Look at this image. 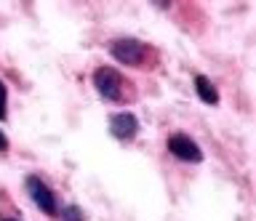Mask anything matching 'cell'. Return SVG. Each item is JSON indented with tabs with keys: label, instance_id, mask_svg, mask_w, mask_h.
I'll use <instances>...</instances> for the list:
<instances>
[{
	"label": "cell",
	"instance_id": "obj_1",
	"mask_svg": "<svg viewBox=\"0 0 256 221\" xmlns=\"http://www.w3.org/2000/svg\"><path fill=\"white\" fill-rule=\"evenodd\" d=\"M94 88L107 101H126V77L115 67H99L94 72Z\"/></svg>",
	"mask_w": 256,
	"mask_h": 221
},
{
	"label": "cell",
	"instance_id": "obj_2",
	"mask_svg": "<svg viewBox=\"0 0 256 221\" xmlns=\"http://www.w3.org/2000/svg\"><path fill=\"white\" fill-rule=\"evenodd\" d=\"M110 53H112V59L126 67H144V61H147V45L142 40H136V37H118V40H112Z\"/></svg>",
	"mask_w": 256,
	"mask_h": 221
},
{
	"label": "cell",
	"instance_id": "obj_3",
	"mask_svg": "<svg viewBox=\"0 0 256 221\" xmlns=\"http://www.w3.org/2000/svg\"><path fill=\"white\" fill-rule=\"evenodd\" d=\"M24 187H27V195H30V200L35 203L38 211H43L46 216H59V203H56V195L51 192V187H48L43 179H40V176H27Z\"/></svg>",
	"mask_w": 256,
	"mask_h": 221
},
{
	"label": "cell",
	"instance_id": "obj_4",
	"mask_svg": "<svg viewBox=\"0 0 256 221\" xmlns=\"http://www.w3.org/2000/svg\"><path fill=\"white\" fill-rule=\"evenodd\" d=\"M168 152L174 157H179V160H184V163H200L203 160V149H200L187 133H174V136H168Z\"/></svg>",
	"mask_w": 256,
	"mask_h": 221
},
{
	"label": "cell",
	"instance_id": "obj_5",
	"mask_svg": "<svg viewBox=\"0 0 256 221\" xmlns=\"http://www.w3.org/2000/svg\"><path fill=\"white\" fill-rule=\"evenodd\" d=\"M110 133L118 141H134L139 133V120L134 112H118L110 117Z\"/></svg>",
	"mask_w": 256,
	"mask_h": 221
},
{
	"label": "cell",
	"instance_id": "obj_6",
	"mask_svg": "<svg viewBox=\"0 0 256 221\" xmlns=\"http://www.w3.org/2000/svg\"><path fill=\"white\" fill-rule=\"evenodd\" d=\"M195 91H198V96H200L203 104H208V107L219 104V91H216V85L208 80L206 75H198L195 77Z\"/></svg>",
	"mask_w": 256,
	"mask_h": 221
},
{
	"label": "cell",
	"instance_id": "obj_7",
	"mask_svg": "<svg viewBox=\"0 0 256 221\" xmlns=\"http://www.w3.org/2000/svg\"><path fill=\"white\" fill-rule=\"evenodd\" d=\"M59 216H62V221H86V213L80 211L78 205H67Z\"/></svg>",
	"mask_w": 256,
	"mask_h": 221
},
{
	"label": "cell",
	"instance_id": "obj_8",
	"mask_svg": "<svg viewBox=\"0 0 256 221\" xmlns=\"http://www.w3.org/2000/svg\"><path fill=\"white\" fill-rule=\"evenodd\" d=\"M6 104H8V88H6V83L0 80V120H6Z\"/></svg>",
	"mask_w": 256,
	"mask_h": 221
},
{
	"label": "cell",
	"instance_id": "obj_9",
	"mask_svg": "<svg viewBox=\"0 0 256 221\" xmlns=\"http://www.w3.org/2000/svg\"><path fill=\"white\" fill-rule=\"evenodd\" d=\"M6 149H8V139H6V133L0 131V152H6Z\"/></svg>",
	"mask_w": 256,
	"mask_h": 221
},
{
	"label": "cell",
	"instance_id": "obj_10",
	"mask_svg": "<svg viewBox=\"0 0 256 221\" xmlns=\"http://www.w3.org/2000/svg\"><path fill=\"white\" fill-rule=\"evenodd\" d=\"M0 221H19V219H0Z\"/></svg>",
	"mask_w": 256,
	"mask_h": 221
}]
</instances>
